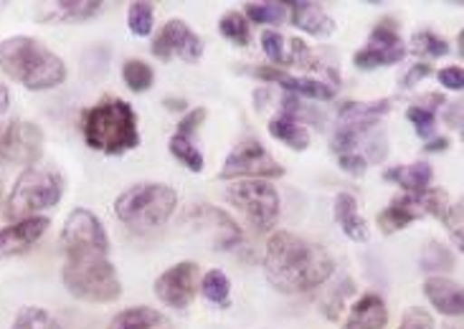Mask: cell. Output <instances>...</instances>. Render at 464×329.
<instances>
[{
  "label": "cell",
  "mask_w": 464,
  "mask_h": 329,
  "mask_svg": "<svg viewBox=\"0 0 464 329\" xmlns=\"http://www.w3.org/2000/svg\"><path fill=\"white\" fill-rule=\"evenodd\" d=\"M287 11L292 15V24L302 28L304 33L314 38H330L335 33V21L325 13L320 3H310V0H295L287 3Z\"/></svg>",
  "instance_id": "d6986e66"
},
{
  "label": "cell",
  "mask_w": 464,
  "mask_h": 329,
  "mask_svg": "<svg viewBox=\"0 0 464 329\" xmlns=\"http://www.w3.org/2000/svg\"><path fill=\"white\" fill-rule=\"evenodd\" d=\"M188 221L198 223L214 236L216 251H231L234 246L241 243V228L234 223V218L218 211L214 205H193L188 213Z\"/></svg>",
  "instance_id": "9a60e30c"
},
{
  "label": "cell",
  "mask_w": 464,
  "mask_h": 329,
  "mask_svg": "<svg viewBox=\"0 0 464 329\" xmlns=\"http://www.w3.org/2000/svg\"><path fill=\"white\" fill-rule=\"evenodd\" d=\"M178 205L176 190L163 183H138L114 201V215L135 230L163 226Z\"/></svg>",
  "instance_id": "5b68a950"
},
{
  "label": "cell",
  "mask_w": 464,
  "mask_h": 329,
  "mask_svg": "<svg viewBox=\"0 0 464 329\" xmlns=\"http://www.w3.org/2000/svg\"><path fill=\"white\" fill-rule=\"evenodd\" d=\"M152 24H155V5L152 3H132L127 11V25L135 36H150Z\"/></svg>",
  "instance_id": "1f68e13d"
},
{
  "label": "cell",
  "mask_w": 464,
  "mask_h": 329,
  "mask_svg": "<svg viewBox=\"0 0 464 329\" xmlns=\"http://www.w3.org/2000/svg\"><path fill=\"white\" fill-rule=\"evenodd\" d=\"M51 221L44 215H34L25 221H15L11 226L0 228V258L8 256H18V253L28 251L41 236L49 230Z\"/></svg>",
  "instance_id": "2e32d148"
},
{
  "label": "cell",
  "mask_w": 464,
  "mask_h": 329,
  "mask_svg": "<svg viewBox=\"0 0 464 329\" xmlns=\"http://www.w3.org/2000/svg\"><path fill=\"white\" fill-rule=\"evenodd\" d=\"M391 99L376 101H345L340 107L338 119H381L391 112Z\"/></svg>",
  "instance_id": "83f0119b"
},
{
  "label": "cell",
  "mask_w": 464,
  "mask_h": 329,
  "mask_svg": "<svg viewBox=\"0 0 464 329\" xmlns=\"http://www.w3.org/2000/svg\"><path fill=\"white\" fill-rule=\"evenodd\" d=\"M198 289V264L180 261L155 278V296L170 309H186Z\"/></svg>",
  "instance_id": "4fadbf2b"
},
{
  "label": "cell",
  "mask_w": 464,
  "mask_h": 329,
  "mask_svg": "<svg viewBox=\"0 0 464 329\" xmlns=\"http://www.w3.org/2000/svg\"><path fill=\"white\" fill-rule=\"evenodd\" d=\"M62 278L66 291L79 302L110 304L122 294V284L110 261V251L100 249L63 253Z\"/></svg>",
  "instance_id": "3957f363"
},
{
  "label": "cell",
  "mask_w": 464,
  "mask_h": 329,
  "mask_svg": "<svg viewBox=\"0 0 464 329\" xmlns=\"http://www.w3.org/2000/svg\"><path fill=\"white\" fill-rule=\"evenodd\" d=\"M262 46L264 53L276 66H317L310 53V46L300 38H285L276 31H264Z\"/></svg>",
  "instance_id": "ac0fdd59"
},
{
  "label": "cell",
  "mask_w": 464,
  "mask_h": 329,
  "mask_svg": "<svg viewBox=\"0 0 464 329\" xmlns=\"http://www.w3.org/2000/svg\"><path fill=\"white\" fill-rule=\"evenodd\" d=\"M335 264L325 249L307 239H300L289 230H276L266 240L264 274L269 284L282 294H302L325 284Z\"/></svg>",
  "instance_id": "6da1fadb"
},
{
  "label": "cell",
  "mask_w": 464,
  "mask_h": 329,
  "mask_svg": "<svg viewBox=\"0 0 464 329\" xmlns=\"http://www.w3.org/2000/svg\"><path fill=\"white\" fill-rule=\"evenodd\" d=\"M218 31H221V36L228 38L231 43H237V46H249L251 28H249V21L244 18V13L231 11L227 13V15H221V21H218Z\"/></svg>",
  "instance_id": "4dcf8cb0"
},
{
  "label": "cell",
  "mask_w": 464,
  "mask_h": 329,
  "mask_svg": "<svg viewBox=\"0 0 464 329\" xmlns=\"http://www.w3.org/2000/svg\"><path fill=\"white\" fill-rule=\"evenodd\" d=\"M287 3H276V0H266V3H246L244 5V18L251 24H266L279 25L287 18Z\"/></svg>",
  "instance_id": "4316f807"
},
{
  "label": "cell",
  "mask_w": 464,
  "mask_h": 329,
  "mask_svg": "<svg viewBox=\"0 0 464 329\" xmlns=\"http://www.w3.org/2000/svg\"><path fill=\"white\" fill-rule=\"evenodd\" d=\"M62 249L63 253L89 251V249L110 251V239H107V230L97 215L87 208H76L63 223Z\"/></svg>",
  "instance_id": "8fae6325"
},
{
  "label": "cell",
  "mask_w": 464,
  "mask_h": 329,
  "mask_svg": "<svg viewBox=\"0 0 464 329\" xmlns=\"http://www.w3.org/2000/svg\"><path fill=\"white\" fill-rule=\"evenodd\" d=\"M82 132L92 150L125 155L140 145L138 114L122 99H102L82 117Z\"/></svg>",
  "instance_id": "277c9868"
},
{
  "label": "cell",
  "mask_w": 464,
  "mask_h": 329,
  "mask_svg": "<svg viewBox=\"0 0 464 329\" xmlns=\"http://www.w3.org/2000/svg\"><path fill=\"white\" fill-rule=\"evenodd\" d=\"M168 147H170V152H173V157H176L178 163L186 164L190 173H201L206 160H203V152L198 150V145L193 142V137H186V135H178L176 132L170 137Z\"/></svg>",
  "instance_id": "f546056e"
},
{
  "label": "cell",
  "mask_w": 464,
  "mask_h": 329,
  "mask_svg": "<svg viewBox=\"0 0 464 329\" xmlns=\"http://www.w3.org/2000/svg\"><path fill=\"white\" fill-rule=\"evenodd\" d=\"M424 294L431 306L444 316H459L464 309L462 287L459 281L447 277H431L424 281Z\"/></svg>",
  "instance_id": "44dd1931"
},
{
  "label": "cell",
  "mask_w": 464,
  "mask_h": 329,
  "mask_svg": "<svg viewBox=\"0 0 464 329\" xmlns=\"http://www.w3.org/2000/svg\"><path fill=\"white\" fill-rule=\"evenodd\" d=\"M338 164L348 173V175L358 177L363 175L365 167H368V163H365L363 155H355V152H348V155H338Z\"/></svg>",
  "instance_id": "60d3db41"
},
{
  "label": "cell",
  "mask_w": 464,
  "mask_h": 329,
  "mask_svg": "<svg viewBox=\"0 0 464 329\" xmlns=\"http://www.w3.org/2000/svg\"><path fill=\"white\" fill-rule=\"evenodd\" d=\"M0 71L31 91H46L66 81V63L31 36L0 41Z\"/></svg>",
  "instance_id": "7a4b0ae2"
},
{
  "label": "cell",
  "mask_w": 464,
  "mask_h": 329,
  "mask_svg": "<svg viewBox=\"0 0 464 329\" xmlns=\"http://www.w3.org/2000/svg\"><path fill=\"white\" fill-rule=\"evenodd\" d=\"M163 104L170 112H183L186 109V99H165Z\"/></svg>",
  "instance_id": "7dc6e473"
},
{
  "label": "cell",
  "mask_w": 464,
  "mask_h": 329,
  "mask_svg": "<svg viewBox=\"0 0 464 329\" xmlns=\"http://www.w3.org/2000/svg\"><path fill=\"white\" fill-rule=\"evenodd\" d=\"M102 8H104V3H100V0H62L51 8L49 18L79 24V21L94 18L97 13H102Z\"/></svg>",
  "instance_id": "484cf974"
},
{
  "label": "cell",
  "mask_w": 464,
  "mask_h": 329,
  "mask_svg": "<svg viewBox=\"0 0 464 329\" xmlns=\"http://www.w3.org/2000/svg\"><path fill=\"white\" fill-rule=\"evenodd\" d=\"M452 266L454 258L444 251L441 243L431 240L427 249H424V256H421V268H424V271H447V268H452Z\"/></svg>",
  "instance_id": "8d00e7d4"
},
{
  "label": "cell",
  "mask_w": 464,
  "mask_h": 329,
  "mask_svg": "<svg viewBox=\"0 0 464 329\" xmlns=\"http://www.w3.org/2000/svg\"><path fill=\"white\" fill-rule=\"evenodd\" d=\"M386 324H389V306L381 294L371 291L353 304L343 329H386Z\"/></svg>",
  "instance_id": "ffe728a7"
},
{
  "label": "cell",
  "mask_w": 464,
  "mask_h": 329,
  "mask_svg": "<svg viewBox=\"0 0 464 329\" xmlns=\"http://www.w3.org/2000/svg\"><path fill=\"white\" fill-rule=\"evenodd\" d=\"M246 74L256 76L262 81H272L276 87L287 89V94L295 97H307V99L327 101L335 97V87L320 81V79H310V76H292L285 69H272V66H246Z\"/></svg>",
  "instance_id": "5bb4252c"
},
{
  "label": "cell",
  "mask_w": 464,
  "mask_h": 329,
  "mask_svg": "<svg viewBox=\"0 0 464 329\" xmlns=\"http://www.w3.org/2000/svg\"><path fill=\"white\" fill-rule=\"evenodd\" d=\"M437 76H440L441 87L452 89V91H459L464 87V71L459 66H444Z\"/></svg>",
  "instance_id": "b9f144b4"
},
{
  "label": "cell",
  "mask_w": 464,
  "mask_h": 329,
  "mask_svg": "<svg viewBox=\"0 0 464 329\" xmlns=\"http://www.w3.org/2000/svg\"><path fill=\"white\" fill-rule=\"evenodd\" d=\"M409 46L414 53H421V56H447L450 53V43L441 36H437L434 31H419L411 36Z\"/></svg>",
  "instance_id": "836d02e7"
},
{
  "label": "cell",
  "mask_w": 464,
  "mask_h": 329,
  "mask_svg": "<svg viewBox=\"0 0 464 329\" xmlns=\"http://www.w3.org/2000/svg\"><path fill=\"white\" fill-rule=\"evenodd\" d=\"M107 329H168V319L150 306H130L114 316Z\"/></svg>",
  "instance_id": "cb8c5ba5"
},
{
  "label": "cell",
  "mask_w": 464,
  "mask_h": 329,
  "mask_svg": "<svg viewBox=\"0 0 464 329\" xmlns=\"http://www.w3.org/2000/svg\"><path fill=\"white\" fill-rule=\"evenodd\" d=\"M444 226H447V230L452 233L457 249H462V205H459V202L452 205V208H450V213L444 215Z\"/></svg>",
  "instance_id": "ab89813d"
},
{
  "label": "cell",
  "mask_w": 464,
  "mask_h": 329,
  "mask_svg": "<svg viewBox=\"0 0 464 329\" xmlns=\"http://www.w3.org/2000/svg\"><path fill=\"white\" fill-rule=\"evenodd\" d=\"M269 135L297 152L310 147V129L300 122H295V119H289V117H282V114L269 122Z\"/></svg>",
  "instance_id": "d4e9b609"
},
{
  "label": "cell",
  "mask_w": 464,
  "mask_h": 329,
  "mask_svg": "<svg viewBox=\"0 0 464 329\" xmlns=\"http://www.w3.org/2000/svg\"><path fill=\"white\" fill-rule=\"evenodd\" d=\"M201 291L203 296L216 306H228L231 304V281L221 271V268H211L206 277L201 278Z\"/></svg>",
  "instance_id": "f1b7e54d"
},
{
  "label": "cell",
  "mask_w": 464,
  "mask_h": 329,
  "mask_svg": "<svg viewBox=\"0 0 464 329\" xmlns=\"http://www.w3.org/2000/svg\"><path fill=\"white\" fill-rule=\"evenodd\" d=\"M383 180H389V183H396L399 188L406 190L409 195H414V193H421V190H427L431 185V180H434V170H431V164L427 163H414V164H399V167H391L383 173Z\"/></svg>",
  "instance_id": "603a6c76"
},
{
  "label": "cell",
  "mask_w": 464,
  "mask_h": 329,
  "mask_svg": "<svg viewBox=\"0 0 464 329\" xmlns=\"http://www.w3.org/2000/svg\"><path fill=\"white\" fill-rule=\"evenodd\" d=\"M285 167L276 163L269 152L264 150L256 139H244L231 150L227 163L221 167L218 177L224 180H234V177H244V180H269V177H282Z\"/></svg>",
  "instance_id": "ba28073f"
},
{
  "label": "cell",
  "mask_w": 464,
  "mask_h": 329,
  "mask_svg": "<svg viewBox=\"0 0 464 329\" xmlns=\"http://www.w3.org/2000/svg\"><path fill=\"white\" fill-rule=\"evenodd\" d=\"M424 150H427V152H444V150H450V139H447V137L429 139L427 147H424Z\"/></svg>",
  "instance_id": "f6af8a7d"
},
{
  "label": "cell",
  "mask_w": 464,
  "mask_h": 329,
  "mask_svg": "<svg viewBox=\"0 0 464 329\" xmlns=\"http://www.w3.org/2000/svg\"><path fill=\"white\" fill-rule=\"evenodd\" d=\"M122 79H125V84L132 91H148L152 87V81H155V74H152V69L145 61L130 59L122 66Z\"/></svg>",
  "instance_id": "d6a6232c"
},
{
  "label": "cell",
  "mask_w": 464,
  "mask_h": 329,
  "mask_svg": "<svg viewBox=\"0 0 464 329\" xmlns=\"http://www.w3.org/2000/svg\"><path fill=\"white\" fill-rule=\"evenodd\" d=\"M333 211H335V221H338L340 230L348 239L355 240V243H365V240L371 239V230H368V223H365L361 211H358L355 195H351V193H338Z\"/></svg>",
  "instance_id": "7402d4cb"
},
{
  "label": "cell",
  "mask_w": 464,
  "mask_h": 329,
  "mask_svg": "<svg viewBox=\"0 0 464 329\" xmlns=\"http://www.w3.org/2000/svg\"><path fill=\"white\" fill-rule=\"evenodd\" d=\"M11 329H59V324L53 322V316L46 309L25 306V309H21V315L15 316Z\"/></svg>",
  "instance_id": "e575fe53"
},
{
  "label": "cell",
  "mask_w": 464,
  "mask_h": 329,
  "mask_svg": "<svg viewBox=\"0 0 464 329\" xmlns=\"http://www.w3.org/2000/svg\"><path fill=\"white\" fill-rule=\"evenodd\" d=\"M406 59V43L396 33V28H389L386 24H378L371 36L365 41L363 49L355 51L353 63L363 71H373L378 66H391Z\"/></svg>",
  "instance_id": "30bf717a"
},
{
  "label": "cell",
  "mask_w": 464,
  "mask_h": 329,
  "mask_svg": "<svg viewBox=\"0 0 464 329\" xmlns=\"http://www.w3.org/2000/svg\"><path fill=\"white\" fill-rule=\"evenodd\" d=\"M8 107H11V91L0 81V114L8 112Z\"/></svg>",
  "instance_id": "bcb514c9"
},
{
  "label": "cell",
  "mask_w": 464,
  "mask_h": 329,
  "mask_svg": "<svg viewBox=\"0 0 464 329\" xmlns=\"http://www.w3.org/2000/svg\"><path fill=\"white\" fill-rule=\"evenodd\" d=\"M429 74H431V66H429V63H424V61L414 63V66H411V69H409V71L403 74L401 87H406V89L416 87V84H419L421 79H427Z\"/></svg>",
  "instance_id": "7bdbcfd3"
},
{
  "label": "cell",
  "mask_w": 464,
  "mask_h": 329,
  "mask_svg": "<svg viewBox=\"0 0 464 329\" xmlns=\"http://www.w3.org/2000/svg\"><path fill=\"white\" fill-rule=\"evenodd\" d=\"M406 117H409V122L414 125L416 135H419V137L421 139L434 137V129H437V117H434V112H431V109H424V107L414 104V107H409V109H406Z\"/></svg>",
  "instance_id": "d590c367"
},
{
  "label": "cell",
  "mask_w": 464,
  "mask_h": 329,
  "mask_svg": "<svg viewBox=\"0 0 464 329\" xmlns=\"http://www.w3.org/2000/svg\"><path fill=\"white\" fill-rule=\"evenodd\" d=\"M427 215V190H421V193H414V195H401V198H396V201L391 202L389 208H383L381 213H378V228L383 230V233H399L406 226H411L414 221L419 218H424Z\"/></svg>",
  "instance_id": "e0dca14e"
},
{
  "label": "cell",
  "mask_w": 464,
  "mask_h": 329,
  "mask_svg": "<svg viewBox=\"0 0 464 329\" xmlns=\"http://www.w3.org/2000/svg\"><path fill=\"white\" fill-rule=\"evenodd\" d=\"M44 150V132L34 122L8 119L0 122V163L31 164Z\"/></svg>",
  "instance_id": "9c48e42d"
},
{
  "label": "cell",
  "mask_w": 464,
  "mask_h": 329,
  "mask_svg": "<svg viewBox=\"0 0 464 329\" xmlns=\"http://www.w3.org/2000/svg\"><path fill=\"white\" fill-rule=\"evenodd\" d=\"M444 119H447V125L450 127L459 129V127H462V104H459V101L450 104V109L444 112Z\"/></svg>",
  "instance_id": "ee69618b"
},
{
  "label": "cell",
  "mask_w": 464,
  "mask_h": 329,
  "mask_svg": "<svg viewBox=\"0 0 464 329\" xmlns=\"http://www.w3.org/2000/svg\"><path fill=\"white\" fill-rule=\"evenodd\" d=\"M396 329H434V316L421 306H411V309H406V315L401 316V324Z\"/></svg>",
  "instance_id": "74e56055"
},
{
  "label": "cell",
  "mask_w": 464,
  "mask_h": 329,
  "mask_svg": "<svg viewBox=\"0 0 464 329\" xmlns=\"http://www.w3.org/2000/svg\"><path fill=\"white\" fill-rule=\"evenodd\" d=\"M152 56L158 59H183V61H198L203 56V41L196 36V31L180 18H170L160 28V33L152 41Z\"/></svg>",
  "instance_id": "7c38bea8"
},
{
  "label": "cell",
  "mask_w": 464,
  "mask_h": 329,
  "mask_svg": "<svg viewBox=\"0 0 464 329\" xmlns=\"http://www.w3.org/2000/svg\"><path fill=\"white\" fill-rule=\"evenodd\" d=\"M206 117L208 112L203 109V107H196V109H190L183 119H180V125H178V135H186V137H193V132L198 129V127L206 122Z\"/></svg>",
  "instance_id": "f35d334b"
},
{
  "label": "cell",
  "mask_w": 464,
  "mask_h": 329,
  "mask_svg": "<svg viewBox=\"0 0 464 329\" xmlns=\"http://www.w3.org/2000/svg\"><path fill=\"white\" fill-rule=\"evenodd\" d=\"M227 201L244 211L251 226L259 230H269L279 218V195L275 185H269L266 180H238L228 185Z\"/></svg>",
  "instance_id": "52a82bcc"
},
{
  "label": "cell",
  "mask_w": 464,
  "mask_h": 329,
  "mask_svg": "<svg viewBox=\"0 0 464 329\" xmlns=\"http://www.w3.org/2000/svg\"><path fill=\"white\" fill-rule=\"evenodd\" d=\"M63 195V183L62 177L51 170H36V167H28L24 170L15 185H13L8 202H5V218L15 221H25V218H34L46 208H53L56 202L62 201Z\"/></svg>",
  "instance_id": "8992f818"
}]
</instances>
